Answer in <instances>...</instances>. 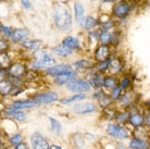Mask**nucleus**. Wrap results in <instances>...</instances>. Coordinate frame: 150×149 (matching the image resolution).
I'll use <instances>...</instances> for the list:
<instances>
[{
	"label": "nucleus",
	"instance_id": "3c124183",
	"mask_svg": "<svg viewBox=\"0 0 150 149\" xmlns=\"http://www.w3.org/2000/svg\"><path fill=\"white\" fill-rule=\"evenodd\" d=\"M90 1H94V0H90Z\"/></svg>",
	"mask_w": 150,
	"mask_h": 149
},
{
	"label": "nucleus",
	"instance_id": "423d86ee",
	"mask_svg": "<svg viewBox=\"0 0 150 149\" xmlns=\"http://www.w3.org/2000/svg\"><path fill=\"white\" fill-rule=\"evenodd\" d=\"M30 143L33 149H49V144L46 138L38 132H35L30 137Z\"/></svg>",
	"mask_w": 150,
	"mask_h": 149
},
{
	"label": "nucleus",
	"instance_id": "09e8293b",
	"mask_svg": "<svg viewBox=\"0 0 150 149\" xmlns=\"http://www.w3.org/2000/svg\"><path fill=\"white\" fill-rule=\"evenodd\" d=\"M61 2H62V4H67V2H68L69 0H60Z\"/></svg>",
	"mask_w": 150,
	"mask_h": 149
},
{
	"label": "nucleus",
	"instance_id": "2f4dec72",
	"mask_svg": "<svg viewBox=\"0 0 150 149\" xmlns=\"http://www.w3.org/2000/svg\"><path fill=\"white\" fill-rule=\"evenodd\" d=\"M84 98H85V95H84V94H77V95H74V96H72V97H68L67 99H62L61 102L63 104H70V102H75V101L83 100Z\"/></svg>",
	"mask_w": 150,
	"mask_h": 149
},
{
	"label": "nucleus",
	"instance_id": "1a4fd4ad",
	"mask_svg": "<svg viewBox=\"0 0 150 149\" xmlns=\"http://www.w3.org/2000/svg\"><path fill=\"white\" fill-rule=\"evenodd\" d=\"M68 72H72V67L69 64H59V65H54L47 69V74L53 75V76H58Z\"/></svg>",
	"mask_w": 150,
	"mask_h": 149
},
{
	"label": "nucleus",
	"instance_id": "5701e85b",
	"mask_svg": "<svg viewBox=\"0 0 150 149\" xmlns=\"http://www.w3.org/2000/svg\"><path fill=\"white\" fill-rule=\"evenodd\" d=\"M81 25L85 30H93V28H95V26L97 25V20L89 15V16H86V18L83 19V21L81 22Z\"/></svg>",
	"mask_w": 150,
	"mask_h": 149
},
{
	"label": "nucleus",
	"instance_id": "b1692460",
	"mask_svg": "<svg viewBox=\"0 0 150 149\" xmlns=\"http://www.w3.org/2000/svg\"><path fill=\"white\" fill-rule=\"evenodd\" d=\"M7 116H13L15 120H19V121H23V120H25L27 118V116L24 113V112L20 111V110H13V109H11L10 107L7 109Z\"/></svg>",
	"mask_w": 150,
	"mask_h": 149
},
{
	"label": "nucleus",
	"instance_id": "7ed1b4c3",
	"mask_svg": "<svg viewBox=\"0 0 150 149\" xmlns=\"http://www.w3.org/2000/svg\"><path fill=\"white\" fill-rule=\"evenodd\" d=\"M131 11V4L126 0H121L112 7V14L117 19L126 18Z\"/></svg>",
	"mask_w": 150,
	"mask_h": 149
},
{
	"label": "nucleus",
	"instance_id": "412c9836",
	"mask_svg": "<svg viewBox=\"0 0 150 149\" xmlns=\"http://www.w3.org/2000/svg\"><path fill=\"white\" fill-rule=\"evenodd\" d=\"M74 12H75V20H76V22L81 24V22H82L83 19H84V12H85L84 6H83L81 2H75Z\"/></svg>",
	"mask_w": 150,
	"mask_h": 149
},
{
	"label": "nucleus",
	"instance_id": "e433bc0d",
	"mask_svg": "<svg viewBox=\"0 0 150 149\" xmlns=\"http://www.w3.org/2000/svg\"><path fill=\"white\" fill-rule=\"evenodd\" d=\"M111 58H108L105 61H101V62H98V70L100 72H105L108 71V67H109V62Z\"/></svg>",
	"mask_w": 150,
	"mask_h": 149
},
{
	"label": "nucleus",
	"instance_id": "f8f14e48",
	"mask_svg": "<svg viewBox=\"0 0 150 149\" xmlns=\"http://www.w3.org/2000/svg\"><path fill=\"white\" fill-rule=\"evenodd\" d=\"M35 106H37V104L34 100H19L13 102L10 108L13 109V110H22V109L33 108Z\"/></svg>",
	"mask_w": 150,
	"mask_h": 149
},
{
	"label": "nucleus",
	"instance_id": "ea45409f",
	"mask_svg": "<svg viewBox=\"0 0 150 149\" xmlns=\"http://www.w3.org/2000/svg\"><path fill=\"white\" fill-rule=\"evenodd\" d=\"M129 85H131V78H129V77H125V78H123V79L121 81L120 88L122 90L126 89V88H128V87H129Z\"/></svg>",
	"mask_w": 150,
	"mask_h": 149
},
{
	"label": "nucleus",
	"instance_id": "4468645a",
	"mask_svg": "<svg viewBox=\"0 0 150 149\" xmlns=\"http://www.w3.org/2000/svg\"><path fill=\"white\" fill-rule=\"evenodd\" d=\"M76 77V72H68V73H64V74H60L56 76L54 83L58 85H63V84H68L70 81L74 79Z\"/></svg>",
	"mask_w": 150,
	"mask_h": 149
},
{
	"label": "nucleus",
	"instance_id": "c03bdc74",
	"mask_svg": "<svg viewBox=\"0 0 150 149\" xmlns=\"http://www.w3.org/2000/svg\"><path fill=\"white\" fill-rule=\"evenodd\" d=\"M15 149H27V146H26V144H24V143L22 142L18 146H15Z\"/></svg>",
	"mask_w": 150,
	"mask_h": 149
},
{
	"label": "nucleus",
	"instance_id": "a878e982",
	"mask_svg": "<svg viewBox=\"0 0 150 149\" xmlns=\"http://www.w3.org/2000/svg\"><path fill=\"white\" fill-rule=\"evenodd\" d=\"M53 52H54L56 55H58V56H60V57H68V56H70V55H72V52L73 51H72L71 49L64 47V46L59 45L53 49Z\"/></svg>",
	"mask_w": 150,
	"mask_h": 149
},
{
	"label": "nucleus",
	"instance_id": "9b49d317",
	"mask_svg": "<svg viewBox=\"0 0 150 149\" xmlns=\"http://www.w3.org/2000/svg\"><path fill=\"white\" fill-rule=\"evenodd\" d=\"M96 110V106L93 102H86V104H79L74 106V111L79 114H85L90 113Z\"/></svg>",
	"mask_w": 150,
	"mask_h": 149
},
{
	"label": "nucleus",
	"instance_id": "4be33fe9",
	"mask_svg": "<svg viewBox=\"0 0 150 149\" xmlns=\"http://www.w3.org/2000/svg\"><path fill=\"white\" fill-rule=\"evenodd\" d=\"M41 45L40 40H32V39H24L22 41V46L25 49H28V50H37Z\"/></svg>",
	"mask_w": 150,
	"mask_h": 149
},
{
	"label": "nucleus",
	"instance_id": "a19ab883",
	"mask_svg": "<svg viewBox=\"0 0 150 149\" xmlns=\"http://www.w3.org/2000/svg\"><path fill=\"white\" fill-rule=\"evenodd\" d=\"M9 48L8 43L4 39H0V52H6V50Z\"/></svg>",
	"mask_w": 150,
	"mask_h": 149
},
{
	"label": "nucleus",
	"instance_id": "79ce46f5",
	"mask_svg": "<svg viewBox=\"0 0 150 149\" xmlns=\"http://www.w3.org/2000/svg\"><path fill=\"white\" fill-rule=\"evenodd\" d=\"M21 2H22L23 7L25 9H30L32 8V4L30 2V0H21Z\"/></svg>",
	"mask_w": 150,
	"mask_h": 149
},
{
	"label": "nucleus",
	"instance_id": "393cba45",
	"mask_svg": "<svg viewBox=\"0 0 150 149\" xmlns=\"http://www.w3.org/2000/svg\"><path fill=\"white\" fill-rule=\"evenodd\" d=\"M10 65H11V60L7 55V52H0V69L7 71Z\"/></svg>",
	"mask_w": 150,
	"mask_h": 149
},
{
	"label": "nucleus",
	"instance_id": "f3484780",
	"mask_svg": "<svg viewBox=\"0 0 150 149\" xmlns=\"http://www.w3.org/2000/svg\"><path fill=\"white\" fill-rule=\"evenodd\" d=\"M27 35H28V31L26 28H16L12 32L10 38L12 39L13 43H19V41L24 40Z\"/></svg>",
	"mask_w": 150,
	"mask_h": 149
},
{
	"label": "nucleus",
	"instance_id": "a211bd4d",
	"mask_svg": "<svg viewBox=\"0 0 150 149\" xmlns=\"http://www.w3.org/2000/svg\"><path fill=\"white\" fill-rule=\"evenodd\" d=\"M128 122L131 123L132 126L139 128L144 125V116L140 113H129Z\"/></svg>",
	"mask_w": 150,
	"mask_h": 149
},
{
	"label": "nucleus",
	"instance_id": "37998d69",
	"mask_svg": "<svg viewBox=\"0 0 150 149\" xmlns=\"http://www.w3.org/2000/svg\"><path fill=\"white\" fill-rule=\"evenodd\" d=\"M8 76L7 74V71H4V70H1L0 69V81H4V79H6Z\"/></svg>",
	"mask_w": 150,
	"mask_h": 149
},
{
	"label": "nucleus",
	"instance_id": "4c0bfd02",
	"mask_svg": "<svg viewBox=\"0 0 150 149\" xmlns=\"http://www.w3.org/2000/svg\"><path fill=\"white\" fill-rule=\"evenodd\" d=\"M103 113H105V116H107L108 119H113V118H115V116H116L115 110L112 108H109V107H107V108L103 109Z\"/></svg>",
	"mask_w": 150,
	"mask_h": 149
},
{
	"label": "nucleus",
	"instance_id": "39448f33",
	"mask_svg": "<svg viewBox=\"0 0 150 149\" xmlns=\"http://www.w3.org/2000/svg\"><path fill=\"white\" fill-rule=\"evenodd\" d=\"M107 132L109 135L117 138V139H126L129 136L127 130L117 124H109L107 127Z\"/></svg>",
	"mask_w": 150,
	"mask_h": 149
},
{
	"label": "nucleus",
	"instance_id": "2eb2a0df",
	"mask_svg": "<svg viewBox=\"0 0 150 149\" xmlns=\"http://www.w3.org/2000/svg\"><path fill=\"white\" fill-rule=\"evenodd\" d=\"M122 60L119 58H111L109 62V67L108 71L112 74H119L122 70Z\"/></svg>",
	"mask_w": 150,
	"mask_h": 149
},
{
	"label": "nucleus",
	"instance_id": "c9c22d12",
	"mask_svg": "<svg viewBox=\"0 0 150 149\" xmlns=\"http://www.w3.org/2000/svg\"><path fill=\"white\" fill-rule=\"evenodd\" d=\"M128 116H129L128 112H122V113H116L115 119L119 123H125L128 121Z\"/></svg>",
	"mask_w": 150,
	"mask_h": 149
},
{
	"label": "nucleus",
	"instance_id": "bb28decb",
	"mask_svg": "<svg viewBox=\"0 0 150 149\" xmlns=\"http://www.w3.org/2000/svg\"><path fill=\"white\" fill-rule=\"evenodd\" d=\"M103 81H105L103 75L101 73H98L91 79V85L94 86V87H96V88H100V87L103 86Z\"/></svg>",
	"mask_w": 150,
	"mask_h": 149
},
{
	"label": "nucleus",
	"instance_id": "58836bf2",
	"mask_svg": "<svg viewBox=\"0 0 150 149\" xmlns=\"http://www.w3.org/2000/svg\"><path fill=\"white\" fill-rule=\"evenodd\" d=\"M0 32L4 34L6 37H11V34L13 31L11 30V27H8V26H4L0 24Z\"/></svg>",
	"mask_w": 150,
	"mask_h": 149
},
{
	"label": "nucleus",
	"instance_id": "aec40b11",
	"mask_svg": "<svg viewBox=\"0 0 150 149\" xmlns=\"http://www.w3.org/2000/svg\"><path fill=\"white\" fill-rule=\"evenodd\" d=\"M149 145L144 139L140 138H132L129 142V148L131 149H148Z\"/></svg>",
	"mask_w": 150,
	"mask_h": 149
},
{
	"label": "nucleus",
	"instance_id": "20e7f679",
	"mask_svg": "<svg viewBox=\"0 0 150 149\" xmlns=\"http://www.w3.org/2000/svg\"><path fill=\"white\" fill-rule=\"evenodd\" d=\"M67 88H68V90L73 92V93L83 94L84 92H88L90 89V85L89 83L84 81V79H75L74 78L68 83Z\"/></svg>",
	"mask_w": 150,
	"mask_h": 149
},
{
	"label": "nucleus",
	"instance_id": "6ab92c4d",
	"mask_svg": "<svg viewBox=\"0 0 150 149\" xmlns=\"http://www.w3.org/2000/svg\"><path fill=\"white\" fill-rule=\"evenodd\" d=\"M62 46L64 47H67V48L71 49L72 51L74 50V49H79V43L77 40V38L73 37V36H68V37H65L62 40Z\"/></svg>",
	"mask_w": 150,
	"mask_h": 149
},
{
	"label": "nucleus",
	"instance_id": "0eeeda50",
	"mask_svg": "<svg viewBox=\"0 0 150 149\" xmlns=\"http://www.w3.org/2000/svg\"><path fill=\"white\" fill-rule=\"evenodd\" d=\"M33 100L36 102V104H51V102H54V101L58 100V95L56 93H52V92H47V93H42V94H38L34 97Z\"/></svg>",
	"mask_w": 150,
	"mask_h": 149
},
{
	"label": "nucleus",
	"instance_id": "dca6fc26",
	"mask_svg": "<svg viewBox=\"0 0 150 149\" xmlns=\"http://www.w3.org/2000/svg\"><path fill=\"white\" fill-rule=\"evenodd\" d=\"M94 98L97 99L99 104H100V107L103 109L107 108V107H109L110 104H111V99H110V97H108L102 90H98L97 93H95Z\"/></svg>",
	"mask_w": 150,
	"mask_h": 149
},
{
	"label": "nucleus",
	"instance_id": "ddd939ff",
	"mask_svg": "<svg viewBox=\"0 0 150 149\" xmlns=\"http://www.w3.org/2000/svg\"><path fill=\"white\" fill-rule=\"evenodd\" d=\"M15 86L12 85V83L9 79H4L0 81V96H7V95H12L14 90Z\"/></svg>",
	"mask_w": 150,
	"mask_h": 149
},
{
	"label": "nucleus",
	"instance_id": "cd10ccee",
	"mask_svg": "<svg viewBox=\"0 0 150 149\" xmlns=\"http://www.w3.org/2000/svg\"><path fill=\"white\" fill-rule=\"evenodd\" d=\"M74 67L79 70H84V69H91L94 67V63L90 62L89 60H81L74 63Z\"/></svg>",
	"mask_w": 150,
	"mask_h": 149
},
{
	"label": "nucleus",
	"instance_id": "473e14b6",
	"mask_svg": "<svg viewBox=\"0 0 150 149\" xmlns=\"http://www.w3.org/2000/svg\"><path fill=\"white\" fill-rule=\"evenodd\" d=\"M23 140V137H22V135L20 134V133H16V134H13L11 136V137L9 138V143L11 144L12 146H18L19 144H21Z\"/></svg>",
	"mask_w": 150,
	"mask_h": 149
},
{
	"label": "nucleus",
	"instance_id": "9d476101",
	"mask_svg": "<svg viewBox=\"0 0 150 149\" xmlns=\"http://www.w3.org/2000/svg\"><path fill=\"white\" fill-rule=\"evenodd\" d=\"M110 48L108 45H100L95 51V59L97 62L105 61L110 58Z\"/></svg>",
	"mask_w": 150,
	"mask_h": 149
},
{
	"label": "nucleus",
	"instance_id": "c85d7f7f",
	"mask_svg": "<svg viewBox=\"0 0 150 149\" xmlns=\"http://www.w3.org/2000/svg\"><path fill=\"white\" fill-rule=\"evenodd\" d=\"M49 122H50V127L52 132H54L56 134H61V131H62V126H61L60 122L58 120L53 119V118H50L49 119Z\"/></svg>",
	"mask_w": 150,
	"mask_h": 149
},
{
	"label": "nucleus",
	"instance_id": "a18cd8bd",
	"mask_svg": "<svg viewBox=\"0 0 150 149\" xmlns=\"http://www.w3.org/2000/svg\"><path fill=\"white\" fill-rule=\"evenodd\" d=\"M49 149H62V147L58 145H51V146H49Z\"/></svg>",
	"mask_w": 150,
	"mask_h": 149
},
{
	"label": "nucleus",
	"instance_id": "de8ad7c7",
	"mask_svg": "<svg viewBox=\"0 0 150 149\" xmlns=\"http://www.w3.org/2000/svg\"><path fill=\"white\" fill-rule=\"evenodd\" d=\"M117 149H126V148L123 147V146H121V145H117Z\"/></svg>",
	"mask_w": 150,
	"mask_h": 149
},
{
	"label": "nucleus",
	"instance_id": "6e6552de",
	"mask_svg": "<svg viewBox=\"0 0 150 149\" xmlns=\"http://www.w3.org/2000/svg\"><path fill=\"white\" fill-rule=\"evenodd\" d=\"M26 73V67L25 65H23L21 63H13L10 67H8L7 74L8 76H11V77H18L20 78L21 76Z\"/></svg>",
	"mask_w": 150,
	"mask_h": 149
},
{
	"label": "nucleus",
	"instance_id": "f257e3e1",
	"mask_svg": "<svg viewBox=\"0 0 150 149\" xmlns=\"http://www.w3.org/2000/svg\"><path fill=\"white\" fill-rule=\"evenodd\" d=\"M53 21L61 31H68L72 27V15L65 4L58 2L53 6Z\"/></svg>",
	"mask_w": 150,
	"mask_h": 149
},
{
	"label": "nucleus",
	"instance_id": "f03ea898",
	"mask_svg": "<svg viewBox=\"0 0 150 149\" xmlns=\"http://www.w3.org/2000/svg\"><path fill=\"white\" fill-rule=\"evenodd\" d=\"M35 58H36V60L33 61V63L30 64V67L33 69H41V67L51 65L56 62L54 58L45 51H36L35 52Z\"/></svg>",
	"mask_w": 150,
	"mask_h": 149
},
{
	"label": "nucleus",
	"instance_id": "c756f323",
	"mask_svg": "<svg viewBox=\"0 0 150 149\" xmlns=\"http://www.w3.org/2000/svg\"><path fill=\"white\" fill-rule=\"evenodd\" d=\"M99 40L101 43V45H108L111 41V33H109L108 31H103L102 33L99 34Z\"/></svg>",
	"mask_w": 150,
	"mask_h": 149
},
{
	"label": "nucleus",
	"instance_id": "8fccbe9b",
	"mask_svg": "<svg viewBox=\"0 0 150 149\" xmlns=\"http://www.w3.org/2000/svg\"><path fill=\"white\" fill-rule=\"evenodd\" d=\"M2 148V143H1V138H0V149Z\"/></svg>",
	"mask_w": 150,
	"mask_h": 149
},
{
	"label": "nucleus",
	"instance_id": "f704fd0d",
	"mask_svg": "<svg viewBox=\"0 0 150 149\" xmlns=\"http://www.w3.org/2000/svg\"><path fill=\"white\" fill-rule=\"evenodd\" d=\"M121 93H122V89L120 88V86H116L113 89H111V94H110V99L111 100H117L121 98Z\"/></svg>",
	"mask_w": 150,
	"mask_h": 149
},
{
	"label": "nucleus",
	"instance_id": "7c9ffc66",
	"mask_svg": "<svg viewBox=\"0 0 150 149\" xmlns=\"http://www.w3.org/2000/svg\"><path fill=\"white\" fill-rule=\"evenodd\" d=\"M103 86L108 89H113L114 87L117 86V82L113 76H109V77H105L103 81Z\"/></svg>",
	"mask_w": 150,
	"mask_h": 149
},
{
	"label": "nucleus",
	"instance_id": "72a5a7b5",
	"mask_svg": "<svg viewBox=\"0 0 150 149\" xmlns=\"http://www.w3.org/2000/svg\"><path fill=\"white\" fill-rule=\"evenodd\" d=\"M73 142H74L75 146L77 147V148H82L85 142H84V139H83V136L79 133H75L73 135Z\"/></svg>",
	"mask_w": 150,
	"mask_h": 149
},
{
	"label": "nucleus",
	"instance_id": "49530a36",
	"mask_svg": "<svg viewBox=\"0 0 150 149\" xmlns=\"http://www.w3.org/2000/svg\"><path fill=\"white\" fill-rule=\"evenodd\" d=\"M103 2H112V1H116V0H102Z\"/></svg>",
	"mask_w": 150,
	"mask_h": 149
}]
</instances>
